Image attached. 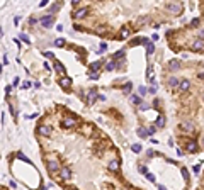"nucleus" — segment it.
Listing matches in <instances>:
<instances>
[{
    "label": "nucleus",
    "mask_w": 204,
    "mask_h": 190,
    "mask_svg": "<svg viewBox=\"0 0 204 190\" xmlns=\"http://www.w3.org/2000/svg\"><path fill=\"white\" fill-rule=\"evenodd\" d=\"M191 49H192V51H204V39L202 38L194 39L192 44H191Z\"/></svg>",
    "instance_id": "obj_1"
},
{
    "label": "nucleus",
    "mask_w": 204,
    "mask_h": 190,
    "mask_svg": "<svg viewBox=\"0 0 204 190\" xmlns=\"http://www.w3.org/2000/svg\"><path fill=\"white\" fill-rule=\"evenodd\" d=\"M61 126H63L65 129H72V127L76 126V119L72 117V116H68V117H65V119L61 121Z\"/></svg>",
    "instance_id": "obj_2"
},
{
    "label": "nucleus",
    "mask_w": 204,
    "mask_h": 190,
    "mask_svg": "<svg viewBox=\"0 0 204 190\" xmlns=\"http://www.w3.org/2000/svg\"><path fill=\"white\" fill-rule=\"evenodd\" d=\"M46 168L51 173H56V171H60V163L56 160H49V161H46Z\"/></svg>",
    "instance_id": "obj_3"
},
{
    "label": "nucleus",
    "mask_w": 204,
    "mask_h": 190,
    "mask_svg": "<svg viewBox=\"0 0 204 190\" xmlns=\"http://www.w3.org/2000/svg\"><path fill=\"white\" fill-rule=\"evenodd\" d=\"M58 83H60L61 88H70L72 87V78L67 77V75H61L60 80H58Z\"/></svg>",
    "instance_id": "obj_4"
},
{
    "label": "nucleus",
    "mask_w": 204,
    "mask_h": 190,
    "mask_svg": "<svg viewBox=\"0 0 204 190\" xmlns=\"http://www.w3.org/2000/svg\"><path fill=\"white\" fill-rule=\"evenodd\" d=\"M60 177H61V180H65V182H68L72 178V170L68 166H61L60 168Z\"/></svg>",
    "instance_id": "obj_5"
},
{
    "label": "nucleus",
    "mask_w": 204,
    "mask_h": 190,
    "mask_svg": "<svg viewBox=\"0 0 204 190\" xmlns=\"http://www.w3.org/2000/svg\"><path fill=\"white\" fill-rule=\"evenodd\" d=\"M87 14H89V9H87V7H82V9L73 12V19L80 20V19H83V17H87Z\"/></svg>",
    "instance_id": "obj_6"
},
{
    "label": "nucleus",
    "mask_w": 204,
    "mask_h": 190,
    "mask_svg": "<svg viewBox=\"0 0 204 190\" xmlns=\"http://www.w3.org/2000/svg\"><path fill=\"white\" fill-rule=\"evenodd\" d=\"M39 22H41L43 27H51V26H53V22H54V15H53V14H51V15H46V17H43Z\"/></svg>",
    "instance_id": "obj_7"
},
{
    "label": "nucleus",
    "mask_w": 204,
    "mask_h": 190,
    "mask_svg": "<svg viewBox=\"0 0 204 190\" xmlns=\"http://www.w3.org/2000/svg\"><path fill=\"white\" fill-rule=\"evenodd\" d=\"M167 9H169L172 14H175V15L182 12V5H180V3H169V5H167Z\"/></svg>",
    "instance_id": "obj_8"
},
{
    "label": "nucleus",
    "mask_w": 204,
    "mask_h": 190,
    "mask_svg": "<svg viewBox=\"0 0 204 190\" xmlns=\"http://www.w3.org/2000/svg\"><path fill=\"white\" fill-rule=\"evenodd\" d=\"M36 132H38L39 136H49L51 134V127L49 126H38Z\"/></svg>",
    "instance_id": "obj_9"
},
{
    "label": "nucleus",
    "mask_w": 204,
    "mask_h": 190,
    "mask_svg": "<svg viewBox=\"0 0 204 190\" xmlns=\"http://www.w3.org/2000/svg\"><path fill=\"white\" fill-rule=\"evenodd\" d=\"M53 66H54V70H56L60 75H65V66H63V63H61V61L54 60V64H53Z\"/></svg>",
    "instance_id": "obj_10"
},
{
    "label": "nucleus",
    "mask_w": 204,
    "mask_h": 190,
    "mask_svg": "<svg viewBox=\"0 0 204 190\" xmlns=\"http://www.w3.org/2000/svg\"><path fill=\"white\" fill-rule=\"evenodd\" d=\"M180 127L184 129V131H187V132H192V131H194V124H192L191 121H184Z\"/></svg>",
    "instance_id": "obj_11"
},
{
    "label": "nucleus",
    "mask_w": 204,
    "mask_h": 190,
    "mask_svg": "<svg viewBox=\"0 0 204 190\" xmlns=\"http://www.w3.org/2000/svg\"><path fill=\"white\" fill-rule=\"evenodd\" d=\"M178 88H180L182 92H187L189 88H191V82H189V80H180V83H178Z\"/></svg>",
    "instance_id": "obj_12"
},
{
    "label": "nucleus",
    "mask_w": 204,
    "mask_h": 190,
    "mask_svg": "<svg viewBox=\"0 0 204 190\" xmlns=\"http://www.w3.org/2000/svg\"><path fill=\"white\" fill-rule=\"evenodd\" d=\"M107 166H109V170H111V171H118L119 170V161L118 160H111Z\"/></svg>",
    "instance_id": "obj_13"
},
{
    "label": "nucleus",
    "mask_w": 204,
    "mask_h": 190,
    "mask_svg": "<svg viewBox=\"0 0 204 190\" xmlns=\"http://www.w3.org/2000/svg\"><path fill=\"white\" fill-rule=\"evenodd\" d=\"M169 68L172 71H177L178 68H180V61H178V60H172V61L169 63Z\"/></svg>",
    "instance_id": "obj_14"
},
{
    "label": "nucleus",
    "mask_w": 204,
    "mask_h": 190,
    "mask_svg": "<svg viewBox=\"0 0 204 190\" xmlns=\"http://www.w3.org/2000/svg\"><path fill=\"white\" fill-rule=\"evenodd\" d=\"M187 151L189 153H196V151H197V144H196L194 141H189L187 143Z\"/></svg>",
    "instance_id": "obj_15"
},
{
    "label": "nucleus",
    "mask_w": 204,
    "mask_h": 190,
    "mask_svg": "<svg viewBox=\"0 0 204 190\" xmlns=\"http://www.w3.org/2000/svg\"><path fill=\"white\" fill-rule=\"evenodd\" d=\"M138 136H140V138H148V136H150V131L145 129V127H140L138 129Z\"/></svg>",
    "instance_id": "obj_16"
},
{
    "label": "nucleus",
    "mask_w": 204,
    "mask_h": 190,
    "mask_svg": "<svg viewBox=\"0 0 204 190\" xmlns=\"http://www.w3.org/2000/svg\"><path fill=\"white\" fill-rule=\"evenodd\" d=\"M128 36H129V27H123V29L119 31V38H121V39H128Z\"/></svg>",
    "instance_id": "obj_17"
},
{
    "label": "nucleus",
    "mask_w": 204,
    "mask_h": 190,
    "mask_svg": "<svg viewBox=\"0 0 204 190\" xmlns=\"http://www.w3.org/2000/svg\"><path fill=\"white\" fill-rule=\"evenodd\" d=\"M118 64H119V63L116 61V60H112V61H109L107 64H105V70H107V71H112L116 66H118Z\"/></svg>",
    "instance_id": "obj_18"
},
{
    "label": "nucleus",
    "mask_w": 204,
    "mask_h": 190,
    "mask_svg": "<svg viewBox=\"0 0 204 190\" xmlns=\"http://www.w3.org/2000/svg\"><path fill=\"white\" fill-rule=\"evenodd\" d=\"M178 83H180V80H178V78H175V77H170V80H169V85H170L172 88L178 87Z\"/></svg>",
    "instance_id": "obj_19"
},
{
    "label": "nucleus",
    "mask_w": 204,
    "mask_h": 190,
    "mask_svg": "<svg viewBox=\"0 0 204 190\" xmlns=\"http://www.w3.org/2000/svg\"><path fill=\"white\" fill-rule=\"evenodd\" d=\"M163 126H165V117L160 114V116L156 117V127H163Z\"/></svg>",
    "instance_id": "obj_20"
},
{
    "label": "nucleus",
    "mask_w": 204,
    "mask_h": 190,
    "mask_svg": "<svg viewBox=\"0 0 204 190\" xmlns=\"http://www.w3.org/2000/svg\"><path fill=\"white\" fill-rule=\"evenodd\" d=\"M146 92H148L146 87H143V85H141V87H138V95H140V97H145V95H146Z\"/></svg>",
    "instance_id": "obj_21"
},
{
    "label": "nucleus",
    "mask_w": 204,
    "mask_h": 190,
    "mask_svg": "<svg viewBox=\"0 0 204 190\" xmlns=\"http://www.w3.org/2000/svg\"><path fill=\"white\" fill-rule=\"evenodd\" d=\"M17 158H19V160H22V161H26V163H31V160H29L27 156L24 155V153H21V151L17 153Z\"/></svg>",
    "instance_id": "obj_22"
},
{
    "label": "nucleus",
    "mask_w": 204,
    "mask_h": 190,
    "mask_svg": "<svg viewBox=\"0 0 204 190\" xmlns=\"http://www.w3.org/2000/svg\"><path fill=\"white\" fill-rule=\"evenodd\" d=\"M112 58H114V60H123V58H124V51H118V53H114V55H112Z\"/></svg>",
    "instance_id": "obj_23"
},
{
    "label": "nucleus",
    "mask_w": 204,
    "mask_h": 190,
    "mask_svg": "<svg viewBox=\"0 0 204 190\" xmlns=\"http://www.w3.org/2000/svg\"><path fill=\"white\" fill-rule=\"evenodd\" d=\"M99 68H100V63L99 61H95V63L90 64V71H99Z\"/></svg>",
    "instance_id": "obj_24"
},
{
    "label": "nucleus",
    "mask_w": 204,
    "mask_h": 190,
    "mask_svg": "<svg viewBox=\"0 0 204 190\" xmlns=\"http://www.w3.org/2000/svg\"><path fill=\"white\" fill-rule=\"evenodd\" d=\"M145 175H146V178L151 182V183H155V182H156V180H155V175H153V173H150V171H146Z\"/></svg>",
    "instance_id": "obj_25"
},
{
    "label": "nucleus",
    "mask_w": 204,
    "mask_h": 190,
    "mask_svg": "<svg viewBox=\"0 0 204 190\" xmlns=\"http://www.w3.org/2000/svg\"><path fill=\"white\" fill-rule=\"evenodd\" d=\"M131 149H133V153H141V146L140 144H133Z\"/></svg>",
    "instance_id": "obj_26"
},
{
    "label": "nucleus",
    "mask_w": 204,
    "mask_h": 190,
    "mask_svg": "<svg viewBox=\"0 0 204 190\" xmlns=\"http://www.w3.org/2000/svg\"><path fill=\"white\" fill-rule=\"evenodd\" d=\"M129 90H131V82H128V83H124V87H123V92H124V94H128Z\"/></svg>",
    "instance_id": "obj_27"
},
{
    "label": "nucleus",
    "mask_w": 204,
    "mask_h": 190,
    "mask_svg": "<svg viewBox=\"0 0 204 190\" xmlns=\"http://www.w3.org/2000/svg\"><path fill=\"white\" fill-rule=\"evenodd\" d=\"M54 46H58V48L65 46V39H56V41H54Z\"/></svg>",
    "instance_id": "obj_28"
},
{
    "label": "nucleus",
    "mask_w": 204,
    "mask_h": 190,
    "mask_svg": "<svg viewBox=\"0 0 204 190\" xmlns=\"http://www.w3.org/2000/svg\"><path fill=\"white\" fill-rule=\"evenodd\" d=\"M153 49H155V48H153V44H151V42H148V44H146V51H148V55H153Z\"/></svg>",
    "instance_id": "obj_29"
},
{
    "label": "nucleus",
    "mask_w": 204,
    "mask_h": 190,
    "mask_svg": "<svg viewBox=\"0 0 204 190\" xmlns=\"http://www.w3.org/2000/svg\"><path fill=\"white\" fill-rule=\"evenodd\" d=\"M89 78H90V80H97V78H99V75H97V71H92V73L89 75Z\"/></svg>",
    "instance_id": "obj_30"
},
{
    "label": "nucleus",
    "mask_w": 204,
    "mask_h": 190,
    "mask_svg": "<svg viewBox=\"0 0 204 190\" xmlns=\"http://www.w3.org/2000/svg\"><path fill=\"white\" fill-rule=\"evenodd\" d=\"M129 100H131V102H133V104H141V102H140V97H136V95H133V97H131Z\"/></svg>",
    "instance_id": "obj_31"
},
{
    "label": "nucleus",
    "mask_w": 204,
    "mask_h": 190,
    "mask_svg": "<svg viewBox=\"0 0 204 190\" xmlns=\"http://www.w3.org/2000/svg\"><path fill=\"white\" fill-rule=\"evenodd\" d=\"M89 99H90V104H92V102H94V99H95V92H94V90H90V92H89Z\"/></svg>",
    "instance_id": "obj_32"
},
{
    "label": "nucleus",
    "mask_w": 204,
    "mask_h": 190,
    "mask_svg": "<svg viewBox=\"0 0 204 190\" xmlns=\"http://www.w3.org/2000/svg\"><path fill=\"white\" fill-rule=\"evenodd\" d=\"M182 175H184V178H185V182H189V171L185 170V168H182Z\"/></svg>",
    "instance_id": "obj_33"
},
{
    "label": "nucleus",
    "mask_w": 204,
    "mask_h": 190,
    "mask_svg": "<svg viewBox=\"0 0 204 190\" xmlns=\"http://www.w3.org/2000/svg\"><path fill=\"white\" fill-rule=\"evenodd\" d=\"M21 39H22V41L26 42V44H29V42H31V39H29L26 34H21Z\"/></svg>",
    "instance_id": "obj_34"
},
{
    "label": "nucleus",
    "mask_w": 204,
    "mask_h": 190,
    "mask_svg": "<svg viewBox=\"0 0 204 190\" xmlns=\"http://www.w3.org/2000/svg\"><path fill=\"white\" fill-rule=\"evenodd\" d=\"M58 7H60V3H54V5H53V7H51V9H49V12H51V14H54V12H56V10H58Z\"/></svg>",
    "instance_id": "obj_35"
},
{
    "label": "nucleus",
    "mask_w": 204,
    "mask_h": 190,
    "mask_svg": "<svg viewBox=\"0 0 204 190\" xmlns=\"http://www.w3.org/2000/svg\"><path fill=\"white\" fill-rule=\"evenodd\" d=\"M140 109H141V110H146V109H150V105H148V104H145V102H141V104H140Z\"/></svg>",
    "instance_id": "obj_36"
},
{
    "label": "nucleus",
    "mask_w": 204,
    "mask_h": 190,
    "mask_svg": "<svg viewBox=\"0 0 204 190\" xmlns=\"http://www.w3.org/2000/svg\"><path fill=\"white\" fill-rule=\"evenodd\" d=\"M197 24H199V19H192L191 20V26L192 27H197Z\"/></svg>",
    "instance_id": "obj_37"
},
{
    "label": "nucleus",
    "mask_w": 204,
    "mask_h": 190,
    "mask_svg": "<svg viewBox=\"0 0 204 190\" xmlns=\"http://www.w3.org/2000/svg\"><path fill=\"white\" fill-rule=\"evenodd\" d=\"M192 171H194V173H196V175H197V173H199V171H201V166H199V165H196V166H194V168H192Z\"/></svg>",
    "instance_id": "obj_38"
},
{
    "label": "nucleus",
    "mask_w": 204,
    "mask_h": 190,
    "mask_svg": "<svg viewBox=\"0 0 204 190\" xmlns=\"http://www.w3.org/2000/svg\"><path fill=\"white\" fill-rule=\"evenodd\" d=\"M10 112H12V116H14V117H17V110H16V107L10 105Z\"/></svg>",
    "instance_id": "obj_39"
},
{
    "label": "nucleus",
    "mask_w": 204,
    "mask_h": 190,
    "mask_svg": "<svg viewBox=\"0 0 204 190\" xmlns=\"http://www.w3.org/2000/svg\"><path fill=\"white\" fill-rule=\"evenodd\" d=\"M105 49H107V44H105V42H100V51H105Z\"/></svg>",
    "instance_id": "obj_40"
},
{
    "label": "nucleus",
    "mask_w": 204,
    "mask_h": 190,
    "mask_svg": "<svg viewBox=\"0 0 204 190\" xmlns=\"http://www.w3.org/2000/svg\"><path fill=\"white\" fill-rule=\"evenodd\" d=\"M148 131H150V134H155V132H156V127H155V126H151L150 129H148Z\"/></svg>",
    "instance_id": "obj_41"
},
{
    "label": "nucleus",
    "mask_w": 204,
    "mask_h": 190,
    "mask_svg": "<svg viewBox=\"0 0 204 190\" xmlns=\"http://www.w3.org/2000/svg\"><path fill=\"white\" fill-rule=\"evenodd\" d=\"M140 171H141V173H146V166H143V165H140Z\"/></svg>",
    "instance_id": "obj_42"
},
{
    "label": "nucleus",
    "mask_w": 204,
    "mask_h": 190,
    "mask_svg": "<svg viewBox=\"0 0 204 190\" xmlns=\"http://www.w3.org/2000/svg\"><path fill=\"white\" fill-rule=\"evenodd\" d=\"M10 92H12V87H10V85H7V87H5V94H10Z\"/></svg>",
    "instance_id": "obj_43"
},
{
    "label": "nucleus",
    "mask_w": 204,
    "mask_h": 190,
    "mask_svg": "<svg viewBox=\"0 0 204 190\" xmlns=\"http://www.w3.org/2000/svg\"><path fill=\"white\" fill-rule=\"evenodd\" d=\"M44 56H46V58H54V55H53V53H44Z\"/></svg>",
    "instance_id": "obj_44"
},
{
    "label": "nucleus",
    "mask_w": 204,
    "mask_h": 190,
    "mask_svg": "<svg viewBox=\"0 0 204 190\" xmlns=\"http://www.w3.org/2000/svg\"><path fill=\"white\" fill-rule=\"evenodd\" d=\"M148 92H150V94H156V88L151 87V88H148Z\"/></svg>",
    "instance_id": "obj_45"
},
{
    "label": "nucleus",
    "mask_w": 204,
    "mask_h": 190,
    "mask_svg": "<svg viewBox=\"0 0 204 190\" xmlns=\"http://www.w3.org/2000/svg\"><path fill=\"white\" fill-rule=\"evenodd\" d=\"M46 3H48V0H41V3H39V7H44Z\"/></svg>",
    "instance_id": "obj_46"
},
{
    "label": "nucleus",
    "mask_w": 204,
    "mask_h": 190,
    "mask_svg": "<svg viewBox=\"0 0 204 190\" xmlns=\"http://www.w3.org/2000/svg\"><path fill=\"white\" fill-rule=\"evenodd\" d=\"M44 68H46V70L49 71V70H51V64H49V63H44Z\"/></svg>",
    "instance_id": "obj_47"
},
{
    "label": "nucleus",
    "mask_w": 204,
    "mask_h": 190,
    "mask_svg": "<svg viewBox=\"0 0 204 190\" xmlns=\"http://www.w3.org/2000/svg\"><path fill=\"white\" fill-rule=\"evenodd\" d=\"M72 3H73V5H78V3H80V0H72Z\"/></svg>",
    "instance_id": "obj_48"
},
{
    "label": "nucleus",
    "mask_w": 204,
    "mask_h": 190,
    "mask_svg": "<svg viewBox=\"0 0 204 190\" xmlns=\"http://www.w3.org/2000/svg\"><path fill=\"white\" fill-rule=\"evenodd\" d=\"M197 78H201V80H204V73H199V75H197Z\"/></svg>",
    "instance_id": "obj_49"
},
{
    "label": "nucleus",
    "mask_w": 204,
    "mask_h": 190,
    "mask_svg": "<svg viewBox=\"0 0 204 190\" xmlns=\"http://www.w3.org/2000/svg\"><path fill=\"white\" fill-rule=\"evenodd\" d=\"M199 38H204V31H201V32H199Z\"/></svg>",
    "instance_id": "obj_50"
},
{
    "label": "nucleus",
    "mask_w": 204,
    "mask_h": 190,
    "mask_svg": "<svg viewBox=\"0 0 204 190\" xmlns=\"http://www.w3.org/2000/svg\"><path fill=\"white\" fill-rule=\"evenodd\" d=\"M201 143H202V146H204V138H202V141H201Z\"/></svg>",
    "instance_id": "obj_51"
}]
</instances>
